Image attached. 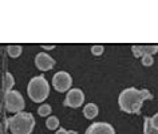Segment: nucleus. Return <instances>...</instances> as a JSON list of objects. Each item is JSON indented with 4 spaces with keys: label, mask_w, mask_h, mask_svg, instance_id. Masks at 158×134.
Returning <instances> with one entry per match:
<instances>
[{
    "label": "nucleus",
    "mask_w": 158,
    "mask_h": 134,
    "mask_svg": "<svg viewBox=\"0 0 158 134\" xmlns=\"http://www.w3.org/2000/svg\"><path fill=\"white\" fill-rule=\"evenodd\" d=\"M91 52L94 55H101L102 52H103V46L102 44H95L91 47Z\"/></svg>",
    "instance_id": "f3484780"
},
{
    "label": "nucleus",
    "mask_w": 158,
    "mask_h": 134,
    "mask_svg": "<svg viewBox=\"0 0 158 134\" xmlns=\"http://www.w3.org/2000/svg\"><path fill=\"white\" fill-rule=\"evenodd\" d=\"M7 51H8L10 57L18 58L19 55L22 54V46H19V44H10L8 47H7Z\"/></svg>",
    "instance_id": "f8f14e48"
},
{
    "label": "nucleus",
    "mask_w": 158,
    "mask_h": 134,
    "mask_svg": "<svg viewBox=\"0 0 158 134\" xmlns=\"http://www.w3.org/2000/svg\"><path fill=\"white\" fill-rule=\"evenodd\" d=\"M51 111H52V109H51V106L47 105V103L40 105V106H39V109H38V113H39V115H40V117H47V115H50Z\"/></svg>",
    "instance_id": "2eb2a0df"
},
{
    "label": "nucleus",
    "mask_w": 158,
    "mask_h": 134,
    "mask_svg": "<svg viewBox=\"0 0 158 134\" xmlns=\"http://www.w3.org/2000/svg\"><path fill=\"white\" fill-rule=\"evenodd\" d=\"M150 119H152V124H153V126L154 128H156L157 130H158V113L157 114H154V115L150 118Z\"/></svg>",
    "instance_id": "6ab92c4d"
},
{
    "label": "nucleus",
    "mask_w": 158,
    "mask_h": 134,
    "mask_svg": "<svg viewBox=\"0 0 158 134\" xmlns=\"http://www.w3.org/2000/svg\"><path fill=\"white\" fill-rule=\"evenodd\" d=\"M55 134H78V133L75 132V130H69V132H67L66 129H59Z\"/></svg>",
    "instance_id": "a211bd4d"
},
{
    "label": "nucleus",
    "mask_w": 158,
    "mask_h": 134,
    "mask_svg": "<svg viewBox=\"0 0 158 134\" xmlns=\"http://www.w3.org/2000/svg\"><path fill=\"white\" fill-rule=\"evenodd\" d=\"M141 62H142V65H143V66H152L153 62H154L153 55H145V57H142Z\"/></svg>",
    "instance_id": "dca6fc26"
},
{
    "label": "nucleus",
    "mask_w": 158,
    "mask_h": 134,
    "mask_svg": "<svg viewBox=\"0 0 158 134\" xmlns=\"http://www.w3.org/2000/svg\"><path fill=\"white\" fill-rule=\"evenodd\" d=\"M27 91H28V97L34 102H43L44 99H47V97L50 94L48 82L46 81V78L43 75L35 77L30 81Z\"/></svg>",
    "instance_id": "7ed1b4c3"
},
{
    "label": "nucleus",
    "mask_w": 158,
    "mask_h": 134,
    "mask_svg": "<svg viewBox=\"0 0 158 134\" xmlns=\"http://www.w3.org/2000/svg\"><path fill=\"white\" fill-rule=\"evenodd\" d=\"M143 134H158V130L154 128L152 124V119L149 117L145 118V125H143Z\"/></svg>",
    "instance_id": "9b49d317"
},
{
    "label": "nucleus",
    "mask_w": 158,
    "mask_h": 134,
    "mask_svg": "<svg viewBox=\"0 0 158 134\" xmlns=\"http://www.w3.org/2000/svg\"><path fill=\"white\" fill-rule=\"evenodd\" d=\"M86 134H115V130L107 122H95L87 128Z\"/></svg>",
    "instance_id": "0eeeda50"
},
{
    "label": "nucleus",
    "mask_w": 158,
    "mask_h": 134,
    "mask_svg": "<svg viewBox=\"0 0 158 134\" xmlns=\"http://www.w3.org/2000/svg\"><path fill=\"white\" fill-rule=\"evenodd\" d=\"M83 114L87 119H93L98 115V106L95 103H87L83 109Z\"/></svg>",
    "instance_id": "9d476101"
},
{
    "label": "nucleus",
    "mask_w": 158,
    "mask_h": 134,
    "mask_svg": "<svg viewBox=\"0 0 158 134\" xmlns=\"http://www.w3.org/2000/svg\"><path fill=\"white\" fill-rule=\"evenodd\" d=\"M4 103L6 109L10 113H22V110L24 109V99H23L22 94L16 91V90H11V91L6 93L4 97Z\"/></svg>",
    "instance_id": "20e7f679"
},
{
    "label": "nucleus",
    "mask_w": 158,
    "mask_h": 134,
    "mask_svg": "<svg viewBox=\"0 0 158 134\" xmlns=\"http://www.w3.org/2000/svg\"><path fill=\"white\" fill-rule=\"evenodd\" d=\"M85 102V94L81 89H71L66 95L64 99V105L70 106V107L77 109L79 106H82Z\"/></svg>",
    "instance_id": "423d86ee"
},
{
    "label": "nucleus",
    "mask_w": 158,
    "mask_h": 134,
    "mask_svg": "<svg viewBox=\"0 0 158 134\" xmlns=\"http://www.w3.org/2000/svg\"><path fill=\"white\" fill-rule=\"evenodd\" d=\"M46 126H47V129H50V130L58 129V126H59L58 117H48L47 118V122H46Z\"/></svg>",
    "instance_id": "4468645a"
},
{
    "label": "nucleus",
    "mask_w": 158,
    "mask_h": 134,
    "mask_svg": "<svg viewBox=\"0 0 158 134\" xmlns=\"http://www.w3.org/2000/svg\"><path fill=\"white\" fill-rule=\"evenodd\" d=\"M146 99H153V95L150 94L149 90H138L135 87L125 89L119 94L118 102H119V107L126 113L134 114L138 113L142 107V103Z\"/></svg>",
    "instance_id": "f257e3e1"
},
{
    "label": "nucleus",
    "mask_w": 158,
    "mask_h": 134,
    "mask_svg": "<svg viewBox=\"0 0 158 134\" xmlns=\"http://www.w3.org/2000/svg\"><path fill=\"white\" fill-rule=\"evenodd\" d=\"M71 85H73V78L66 71H58L52 77V86L56 91H70Z\"/></svg>",
    "instance_id": "39448f33"
},
{
    "label": "nucleus",
    "mask_w": 158,
    "mask_h": 134,
    "mask_svg": "<svg viewBox=\"0 0 158 134\" xmlns=\"http://www.w3.org/2000/svg\"><path fill=\"white\" fill-rule=\"evenodd\" d=\"M35 126V118L30 113H18L7 119L6 129L12 134H31Z\"/></svg>",
    "instance_id": "f03ea898"
},
{
    "label": "nucleus",
    "mask_w": 158,
    "mask_h": 134,
    "mask_svg": "<svg viewBox=\"0 0 158 134\" xmlns=\"http://www.w3.org/2000/svg\"><path fill=\"white\" fill-rule=\"evenodd\" d=\"M35 65L42 71H48L55 66V61L46 52H39L35 58Z\"/></svg>",
    "instance_id": "1a4fd4ad"
},
{
    "label": "nucleus",
    "mask_w": 158,
    "mask_h": 134,
    "mask_svg": "<svg viewBox=\"0 0 158 134\" xmlns=\"http://www.w3.org/2000/svg\"><path fill=\"white\" fill-rule=\"evenodd\" d=\"M134 57L142 58L145 55H153L158 52V44H134L131 46Z\"/></svg>",
    "instance_id": "6e6552de"
},
{
    "label": "nucleus",
    "mask_w": 158,
    "mask_h": 134,
    "mask_svg": "<svg viewBox=\"0 0 158 134\" xmlns=\"http://www.w3.org/2000/svg\"><path fill=\"white\" fill-rule=\"evenodd\" d=\"M43 48H47V50H51V48H54V46H46V44H42Z\"/></svg>",
    "instance_id": "aec40b11"
},
{
    "label": "nucleus",
    "mask_w": 158,
    "mask_h": 134,
    "mask_svg": "<svg viewBox=\"0 0 158 134\" xmlns=\"http://www.w3.org/2000/svg\"><path fill=\"white\" fill-rule=\"evenodd\" d=\"M14 83H15L14 77L11 75L10 73H7L6 77H4V90H6V93H8V91H11V90H12Z\"/></svg>",
    "instance_id": "ddd939ff"
}]
</instances>
